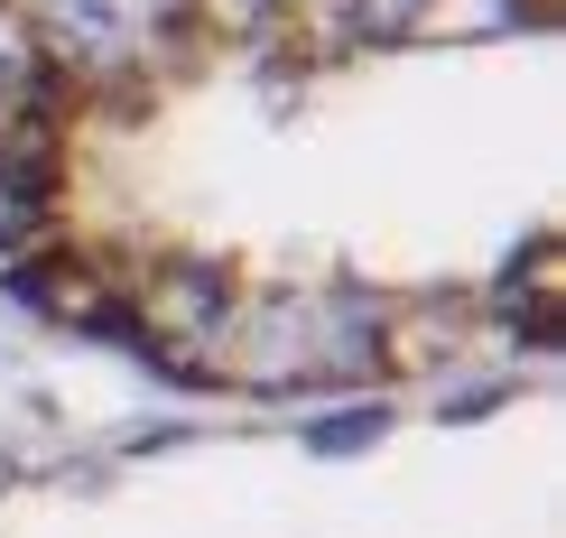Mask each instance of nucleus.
Listing matches in <instances>:
<instances>
[{
    "label": "nucleus",
    "mask_w": 566,
    "mask_h": 538,
    "mask_svg": "<svg viewBox=\"0 0 566 538\" xmlns=\"http://www.w3.org/2000/svg\"><path fill=\"white\" fill-rule=\"evenodd\" d=\"M557 0H0V307L186 409L557 371Z\"/></svg>",
    "instance_id": "f257e3e1"
},
{
    "label": "nucleus",
    "mask_w": 566,
    "mask_h": 538,
    "mask_svg": "<svg viewBox=\"0 0 566 538\" xmlns=\"http://www.w3.org/2000/svg\"><path fill=\"white\" fill-rule=\"evenodd\" d=\"M557 371L353 409H196L56 455L0 538H557Z\"/></svg>",
    "instance_id": "f03ea898"
}]
</instances>
